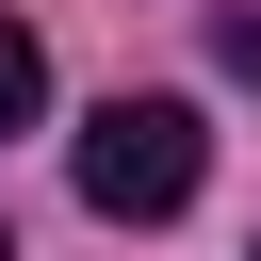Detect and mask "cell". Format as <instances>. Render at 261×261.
I'll return each mask as SVG.
<instances>
[{
	"instance_id": "1",
	"label": "cell",
	"mask_w": 261,
	"mask_h": 261,
	"mask_svg": "<svg viewBox=\"0 0 261 261\" xmlns=\"http://www.w3.org/2000/svg\"><path fill=\"white\" fill-rule=\"evenodd\" d=\"M196 179H212V130H196V98H98V114H82V212H114V228H163Z\"/></svg>"
},
{
	"instance_id": "2",
	"label": "cell",
	"mask_w": 261,
	"mask_h": 261,
	"mask_svg": "<svg viewBox=\"0 0 261 261\" xmlns=\"http://www.w3.org/2000/svg\"><path fill=\"white\" fill-rule=\"evenodd\" d=\"M33 114H49V49L0 16V130H33Z\"/></svg>"
},
{
	"instance_id": "3",
	"label": "cell",
	"mask_w": 261,
	"mask_h": 261,
	"mask_svg": "<svg viewBox=\"0 0 261 261\" xmlns=\"http://www.w3.org/2000/svg\"><path fill=\"white\" fill-rule=\"evenodd\" d=\"M0 261H16V228H0Z\"/></svg>"
}]
</instances>
